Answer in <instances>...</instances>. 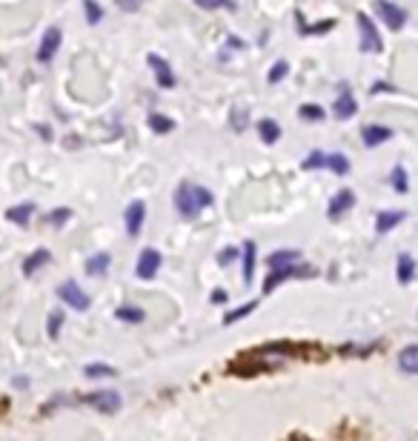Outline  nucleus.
Wrapping results in <instances>:
<instances>
[{"label": "nucleus", "instance_id": "f257e3e1", "mask_svg": "<svg viewBox=\"0 0 418 441\" xmlns=\"http://www.w3.org/2000/svg\"><path fill=\"white\" fill-rule=\"evenodd\" d=\"M213 203V192L203 189V186H195V184H181L175 189V209L181 218L192 220L200 215V209H206Z\"/></svg>", "mask_w": 418, "mask_h": 441}, {"label": "nucleus", "instance_id": "f03ea898", "mask_svg": "<svg viewBox=\"0 0 418 441\" xmlns=\"http://www.w3.org/2000/svg\"><path fill=\"white\" fill-rule=\"evenodd\" d=\"M312 275V269L307 267V264H293V267H281V269H269V275H266V281H264V292H272L281 281H290V278H310Z\"/></svg>", "mask_w": 418, "mask_h": 441}, {"label": "nucleus", "instance_id": "7ed1b4c3", "mask_svg": "<svg viewBox=\"0 0 418 441\" xmlns=\"http://www.w3.org/2000/svg\"><path fill=\"white\" fill-rule=\"evenodd\" d=\"M57 298L66 301V307H72V310H89V296L75 284V281H66L57 286Z\"/></svg>", "mask_w": 418, "mask_h": 441}, {"label": "nucleus", "instance_id": "20e7f679", "mask_svg": "<svg viewBox=\"0 0 418 441\" xmlns=\"http://www.w3.org/2000/svg\"><path fill=\"white\" fill-rule=\"evenodd\" d=\"M356 21H358V29H361V52H381V38H378L375 23L364 12H358Z\"/></svg>", "mask_w": 418, "mask_h": 441}, {"label": "nucleus", "instance_id": "39448f33", "mask_svg": "<svg viewBox=\"0 0 418 441\" xmlns=\"http://www.w3.org/2000/svg\"><path fill=\"white\" fill-rule=\"evenodd\" d=\"M375 12L381 15V21H384L392 32H398V29L407 23V12H404L401 6H395V4H390V0H375Z\"/></svg>", "mask_w": 418, "mask_h": 441}, {"label": "nucleus", "instance_id": "423d86ee", "mask_svg": "<svg viewBox=\"0 0 418 441\" xmlns=\"http://www.w3.org/2000/svg\"><path fill=\"white\" fill-rule=\"evenodd\" d=\"M144 218H147V203H144V201H132V203L126 206V233H129L132 238L141 235Z\"/></svg>", "mask_w": 418, "mask_h": 441}, {"label": "nucleus", "instance_id": "0eeeda50", "mask_svg": "<svg viewBox=\"0 0 418 441\" xmlns=\"http://www.w3.org/2000/svg\"><path fill=\"white\" fill-rule=\"evenodd\" d=\"M60 40H63V35H60L57 26L46 29V32H43V40H40V46H38V60H40V63H49V60L57 55Z\"/></svg>", "mask_w": 418, "mask_h": 441}, {"label": "nucleus", "instance_id": "6e6552de", "mask_svg": "<svg viewBox=\"0 0 418 441\" xmlns=\"http://www.w3.org/2000/svg\"><path fill=\"white\" fill-rule=\"evenodd\" d=\"M84 401H86L89 407L101 410V413H115V410L120 407V396H118L115 390H98V393H89Z\"/></svg>", "mask_w": 418, "mask_h": 441}, {"label": "nucleus", "instance_id": "1a4fd4ad", "mask_svg": "<svg viewBox=\"0 0 418 441\" xmlns=\"http://www.w3.org/2000/svg\"><path fill=\"white\" fill-rule=\"evenodd\" d=\"M158 267H161V255H158V250H144V252H141V258H137L135 272H137V278L149 281V278H155V275H158Z\"/></svg>", "mask_w": 418, "mask_h": 441}, {"label": "nucleus", "instance_id": "9d476101", "mask_svg": "<svg viewBox=\"0 0 418 441\" xmlns=\"http://www.w3.org/2000/svg\"><path fill=\"white\" fill-rule=\"evenodd\" d=\"M147 60H149V66H152V72H155V78H158V86L172 89V86H175V75H172V69H169L166 57H161V55L152 52Z\"/></svg>", "mask_w": 418, "mask_h": 441}, {"label": "nucleus", "instance_id": "9b49d317", "mask_svg": "<svg viewBox=\"0 0 418 441\" xmlns=\"http://www.w3.org/2000/svg\"><path fill=\"white\" fill-rule=\"evenodd\" d=\"M356 109H358V106H356L353 92L344 86V89H341V95H338V101L332 104V115H335L338 121H346V118H353V115H356Z\"/></svg>", "mask_w": 418, "mask_h": 441}, {"label": "nucleus", "instance_id": "f8f14e48", "mask_svg": "<svg viewBox=\"0 0 418 441\" xmlns=\"http://www.w3.org/2000/svg\"><path fill=\"white\" fill-rule=\"evenodd\" d=\"M353 203H356V195L350 192V189H341L332 201H329V209H327V215L332 218V220H338L346 209H353Z\"/></svg>", "mask_w": 418, "mask_h": 441}, {"label": "nucleus", "instance_id": "ddd939ff", "mask_svg": "<svg viewBox=\"0 0 418 441\" xmlns=\"http://www.w3.org/2000/svg\"><path fill=\"white\" fill-rule=\"evenodd\" d=\"M298 258H301V252H298V250H278V252H272V255H269V269L293 267V264H298Z\"/></svg>", "mask_w": 418, "mask_h": 441}, {"label": "nucleus", "instance_id": "4468645a", "mask_svg": "<svg viewBox=\"0 0 418 441\" xmlns=\"http://www.w3.org/2000/svg\"><path fill=\"white\" fill-rule=\"evenodd\" d=\"M361 138H364L367 146H378V143H384V140L392 138V129H387V126H364L361 129Z\"/></svg>", "mask_w": 418, "mask_h": 441}, {"label": "nucleus", "instance_id": "2eb2a0df", "mask_svg": "<svg viewBox=\"0 0 418 441\" xmlns=\"http://www.w3.org/2000/svg\"><path fill=\"white\" fill-rule=\"evenodd\" d=\"M398 367L404 373H418V344H412V347H404L401 350V355H398Z\"/></svg>", "mask_w": 418, "mask_h": 441}, {"label": "nucleus", "instance_id": "dca6fc26", "mask_svg": "<svg viewBox=\"0 0 418 441\" xmlns=\"http://www.w3.org/2000/svg\"><path fill=\"white\" fill-rule=\"evenodd\" d=\"M43 264H49V250H35V252L23 261V275H35Z\"/></svg>", "mask_w": 418, "mask_h": 441}, {"label": "nucleus", "instance_id": "f3484780", "mask_svg": "<svg viewBox=\"0 0 418 441\" xmlns=\"http://www.w3.org/2000/svg\"><path fill=\"white\" fill-rule=\"evenodd\" d=\"M258 135H261L264 143H275L278 138H281V126H278L275 121H269V118H264V121L258 123Z\"/></svg>", "mask_w": 418, "mask_h": 441}, {"label": "nucleus", "instance_id": "a211bd4d", "mask_svg": "<svg viewBox=\"0 0 418 441\" xmlns=\"http://www.w3.org/2000/svg\"><path fill=\"white\" fill-rule=\"evenodd\" d=\"M32 212H35V203H23V206H12V209L6 212V218L12 220V224L26 227V224H29V218H32Z\"/></svg>", "mask_w": 418, "mask_h": 441}, {"label": "nucleus", "instance_id": "6ab92c4d", "mask_svg": "<svg viewBox=\"0 0 418 441\" xmlns=\"http://www.w3.org/2000/svg\"><path fill=\"white\" fill-rule=\"evenodd\" d=\"M401 220H404V212H395V209H392V212H381V215H378L375 230H378V233H390L392 227L401 224Z\"/></svg>", "mask_w": 418, "mask_h": 441}, {"label": "nucleus", "instance_id": "aec40b11", "mask_svg": "<svg viewBox=\"0 0 418 441\" xmlns=\"http://www.w3.org/2000/svg\"><path fill=\"white\" fill-rule=\"evenodd\" d=\"M109 264H112L109 252H98V255H92V258L86 261V272H89V275H103Z\"/></svg>", "mask_w": 418, "mask_h": 441}, {"label": "nucleus", "instance_id": "412c9836", "mask_svg": "<svg viewBox=\"0 0 418 441\" xmlns=\"http://www.w3.org/2000/svg\"><path fill=\"white\" fill-rule=\"evenodd\" d=\"M252 275H255V244L247 241V247H244V281L249 284Z\"/></svg>", "mask_w": 418, "mask_h": 441}, {"label": "nucleus", "instance_id": "4be33fe9", "mask_svg": "<svg viewBox=\"0 0 418 441\" xmlns=\"http://www.w3.org/2000/svg\"><path fill=\"white\" fill-rule=\"evenodd\" d=\"M412 275H415V261H412L409 255H401V258H398V281H401V284H409Z\"/></svg>", "mask_w": 418, "mask_h": 441}, {"label": "nucleus", "instance_id": "5701e85b", "mask_svg": "<svg viewBox=\"0 0 418 441\" xmlns=\"http://www.w3.org/2000/svg\"><path fill=\"white\" fill-rule=\"evenodd\" d=\"M290 352H293L290 347H266V350H261L255 358H264V361L269 364V361H284Z\"/></svg>", "mask_w": 418, "mask_h": 441}, {"label": "nucleus", "instance_id": "b1692460", "mask_svg": "<svg viewBox=\"0 0 418 441\" xmlns=\"http://www.w3.org/2000/svg\"><path fill=\"white\" fill-rule=\"evenodd\" d=\"M149 126H152L155 132L166 135V132H172V129H175V121H172V118H166V115H158V112H152V115H149Z\"/></svg>", "mask_w": 418, "mask_h": 441}, {"label": "nucleus", "instance_id": "393cba45", "mask_svg": "<svg viewBox=\"0 0 418 441\" xmlns=\"http://www.w3.org/2000/svg\"><path fill=\"white\" fill-rule=\"evenodd\" d=\"M287 75H290V63H287V60H278V63L269 69L266 78H269V84H281Z\"/></svg>", "mask_w": 418, "mask_h": 441}, {"label": "nucleus", "instance_id": "a878e982", "mask_svg": "<svg viewBox=\"0 0 418 441\" xmlns=\"http://www.w3.org/2000/svg\"><path fill=\"white\" fill-rule=\"evenodd\" d=\"M84 12H86V21L95 26L103 21V9L98 6V0H84Z\"/></svg>", "mask_w": 418, "mask_h": 441}, {"label": "nucleus", "instance_id": "bb28decb", "mask_svg": "<svg viewBox=\"0 0 418 441\" xmlns=\"http://www.w3.org/2000/svg\"><path fill=\"white\" fill-rule=\"evenodd\" d=\"M327 167L335 175H346V172H350V161H346L344 155H327Z\"/></svg>", "mask_w": 418, "mask_h": 441}, {"label": "nucleus", "instance_id": "cd10ccee", "mask_svg": "<svg viewBox=\"0 0 418 441\" xmlns=\"http://www.w3.org/2000/svg\"><path fill=\"white\" fill-rule=\"evenodd\" d=\"M195 4L206 12H215V9H235V0H195Z\"/></svg>", "mask_w": 418, "mask_h": 441}, {"label": "nucleus", "instance_id": "c85d7f7f", "mask_svg": "<svg viewBox=\"0 0 418 441\" xmlns=\"http://www.w3.org/2000/svg\"><path fill=\"white\" fill-rule=\"evenodd\" d=\"M115 316H118V321H135V324L144 321V310L141 307H120Z\"/></svg>", "mask_w": 418, "mask_h": 441}, {"label": "nucleus", "instance_id": "c756f323", "mask_svg": "<svg viewBox=\"0 0 418 441\" xmlns=\"http://www.w3.org/2000/svg\"><path fill=\"white\" fill-rule=\"evenodd\" d=\"M69 218H72V209H66V206H63V209H55V212L46 215V220H49L52 227H63Z\"/></svg>", "mask_w": 418, "mask_h": 441}, {"label": "nucleus", "instance_id": "7c9ffc66", "mask_svg": "<svg viewBox=\"0 0 418 441\" xmlns=\"http://www.w3.org/2000/svg\"><path fill=\"white\" fill-rule=\"evenodd\" d=\"M255 310V301H249V304H244V307H238L235 313H230V316H224V324H235V321H241V318H247L249 313Z\"/></svg>", "mask_w": 418, "mask_h": 441}, {"label": "nucleus", "instance_id": "2f4dec72", "mask_svg": "<svg viewBox=\"0 0 418 441\" xmlns=\"http://www.w3.org/2000/svg\"><path fill=\"white\" fill-rule=\"evenodd\" d=\"M89 379H103V376H115L112 367H103V364H89L86 370H84Z\"/></svg>", "mask_w": 418, "mask_h": 441}, {"label": "nucleus", "instance_id": "473e14b6", "mask_svg": "<svg viewBox=\"0 0 418 441\" xmlns=\"http://www.w3.org/2000/svg\"><path fill=\"white\" fill-rule=\"evenodd\" d=\"M301 118H304V121H321V118H324V109L315 106V104H304V106H301Z\"/></svg>", "mask_w": 418, "mask_h": 441}, {"label": "nucleus", "instance_id": "72a5a7b5", "mask_svg": "<svg viewBox=\"0 0 418 441\" xmlns=\"http://www.w3.org/2000/svg\"><path fill=\"white\" fill-rule=\"evenodd\" d=\"M321 167H327V155H324V152H312V155L304 161V169H321Z\"/></svg>", "mask_w": 418, "mask_h": 441}, {"label": "nucleus", "instance_id": "f704fd0d", "mask_svg": "<svg viewBox=\"0 0 418 441\" xmlns=\"http://www.w3.org/2000/svg\"><path fill=\"white\" fill-rule=\"evenodd\" d=\"M392 186H395L398 192H407V172H404L401 167L392 169Z\"/></svg>", "mask_w": 418, "mask_h": 441}, {"label": "nucleus", "instance_id": "c9c22d12", "mask_svg": "<svg viewBox=\"0 0 418 441\" xmlns=\"http://www.w3.org/2000/svg\"><path fill=\"white\" fill-rule=\"evenodd\" d=\"M115 4H118L120 12H137L144 6V0H115Z\"/></svg>", "mask_w": 418, "mask_h": 441}, {"label": "nucleus", "instance_id": "e433bc0d", "mask_svg": "<svg viewBox=\"0 0 418 441\" xmlns=\"http://www.w3.org/2000/svg\"><path fill=\"white\" fill-rule=\"evenodd\" d=\"M60 321H63V313H52V316H49V335H52V338L60 333Z\"/></svg>", "mask_w": 418, "mask_h": 441}, {"label": "nucleus", "instance_id": "4c0bfd02", "mask_svg": "<svg viewBox=\"0 0 418 441\" xmlns=\"http://www.w3.org/2000/svg\"><path fill=\"white\" fill-rule=\"evenodd\" d=\"M329 29H332V21L318 23V26H304V23H301V32H304V35H312V32H318V35H321V32H329Z\"/></svg>", "mask_w": 418, "mask_h": 441}, {"label": "nucleus", "instance_id": "58836bf2", "mask_svg": "<svg viewBox=\"0 0 418 441\" xmlns=\"http://www.w3.org/2000/svg\"><path fill=\"white\" fill-rule=\"evenodd\" d=\"M238 258V250H221L218 252V264H232Z\"/></svg>", "mask_w": 418, "mask_h": 441}, {"label": "nucleus", "instance_id": "ea45409f", "mask_svg": "<svg viewBox=\"0 0 418 441\" xmlns=\"http://www.w3.org/2000/svg\"><path fill=\"white\" fill-rule=\"evenodd\" d=\"M244 121H247V112H244V109H235V112H232V123H235L238 132L244 129Z\"/></svg>", "mask_w": 418, "mask_h": 441}, {"label": "nucleus", "instance_id": "a19ab883", "mask_svg": "<svg viewBox=\"0 0 418 441\" xmlns=\"http://www.w3.org/2000/svg\"><path fill=\"white\" fill-rule=\"evenodd\" d=\"M213 301H215V304H224V301H227V292H215Z\"/></svg>", "mask_w": 418, "mask_h": 441}, {"label": "nucleus", "instance_id": "79ce46f5", "mask_svg": "<svg viewBox=\"0 0 418 441\" xmlns=\"http://www.w3.org/2000/svg\"><path fill=\"white\" fill-rule=\"evenodd\" d=\"M38 132H40V135H43V138H46V140H49V138H52V132H49V126H40V129H38Z\"/></svg>", "mask_w": 418, "mask_h": 441}]
</instances>
